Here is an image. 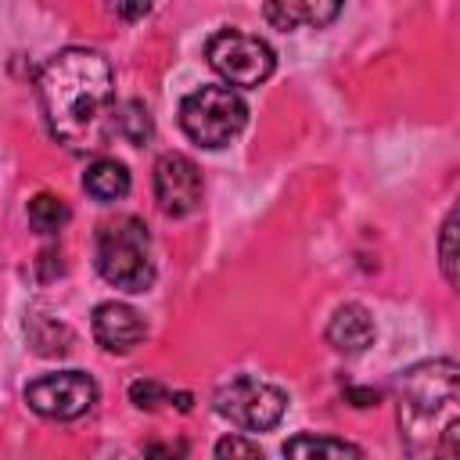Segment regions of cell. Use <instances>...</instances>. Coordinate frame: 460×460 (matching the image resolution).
<instances>
[{"label":"cell","mask_w":460,"mask_h":460,"mask_svg":"<svg viewBox=\"0 0 460 460\" xmlns=\"http://www.w3.org/2000/svg\"><path fill=\"white\" fill-rule=\"evenodd\" d=\"M36 86L47 129L68 151H93L115 133V75L101 50H58L43 65Z\"/></svg>","instance_id":"obj_1"},{"label":"cell","mask_w":460,"mask_h":460,"mask_svg":"<svg viewBox=\"0 0 460 460\" xmlns=\"http://www.w3.org/2000/svg\"><path fill=\"white\" fill-rule=\"evenodd\" d=\"M456 381L460 370L453 359H428L399 374V428L417 442H431V428L456 417Z\"/></svg>","instance_id":"obj_2"},{"label":"cell","mask_w":460,"mask_h":460,"mask_svg":"<svg viewBox=\"0 0 460 460\" xmlns=\"http://www.w3.org/2000/svg\"><path fill=\"white\" fill-rule=\"evenodd\" d=\"M93 266L97 273L126 291L144 295L155 284V244L147 234V223L137 216H115L97 226L93 237Z\"/></svg>","instance_id":"obj_3"},{"label":"cell","mask_w":460,"mask_h":460,"mask_svg":"<svg viewBox=\"0 0 460 460\" xmlns=\"http://www.w3.org/2000/svg\"><path fill=\"white\" fill-rule=\"evenodd\" d=\"M248 126V104L230 86H198L180 101V129L198 147H226Z\"/></svg>","instance_id":"obj_4"},{"label":"cell","mask_w":460,"mask_h":460,"mask_svg":"<svg viewBox=\"0 0 460 460\" xmlns=\"http://www.w3.org/2000/svg\"><path fill=\"white\" fill-rule=\"evenodd\" d=\"M212 410L244 431H273L288 413V392L262 377L241 374L216 388Z\"/></svg>","instance_id":"obj_5"},{"label":"cell","mask_w":460,"mask_h":460,"mask_svg":"<svg viewBox=\"0 0 460 460\" xmlns=\"http://www.w3.org/2000/svg\"><path fill=\"white\" fill-rule=\"evenodd\" d=\"M205 58H208L212 72L230 83V90L234 86H244V90L262 86L277 68L273 47L266 40L252 36V32H241V29L212 32L208 43H205Z\"/></svg>","instance_id":"obj_6"},{"label":"cell","mask_w":460,"mask_h":460,"mask_svg":"<svg viewBox=\"0 0 460 460\" xmlns=\"http://www.w3.org/2000/svg\"><path fill=\"white\" fill-rule=\"evenodd\" d=\"M25 402L47 420H75L93 410L97 381L83 370H54L25 385Z\"/></svg>","instance_id":"obj_7"},{"label":"cell","mask_w":460,"mask_h":460,"mask_svg":"<svg viewBox=\"0 0 460 460\" xmlns=\"http://www.w3.org/2000/svg\"><path fill=\"white\" fill-rule=\"evenodd\" d=\"M201 169L180 155V151H165L155 162V201L169 219H183L190 212H198L201 205Z\"/></svg>","instance_id":"obj_8"},{"label":"cell","mask_w":460,"mask_h":460,"mask_svg":"<svg viewBox=\"0 0 460 460\" xmlns=\"http://www.w3.org/2000/svg\"><path fill=\"white\" fill-rule=\"evenodd\" d=\"M90 327H93L97 345H101L104 352H115V356L133 352V349L147 338L144 316H140L133 305H126V302H101V305L93 309Z\"/></svg>","instance_id":"obj_9"},{"label":"cell","mask_w":460,"mask_h":460,"mask_svg":"<svg viewBox=\"0 0 460 460\" xmlns=\"http://www.w3.org/2000/svg\"><path fill=\"white\" fill-rule=\"evenodd\" d=\"M374 338H377L374 316H370V309L359 305V302H341V305L331 313V320H327V341H331V349H338V352H345V356L367 352V349L374 345Z\"/></svg>","instance_id":"obj_10"},{"label":"cell","mask_w":460,"mask_h":460,"mask_svg":"<svg viewBox=\"0 0 460 460\" xmlns=\"http://www.w3.org/2000/svg\"><path fill=\"white\" fill-rule=\"evenodd\" d=\"M266 22L277 25V29H323L331 25L338 14H341V4H331V0H280V4H266L262 7Z\"/></svg>","instance_id":"obj_11"},{"label":"cell","mask_w":460,"mask_h":460,"mask_svg":"<svg viewBox=\"0 0 460 460\" xmlns=\"http://www.w3.org/2000/svg\"><path fill=\"white\" fill-rule=\"evenodd\" d=\"M129 183H133L129 180V169L119 158H93L86 165V172H83V190L93 201H101V205H111V201L126 198L129 194Z\"/></svg>","instance_id":"obj_12"},{"label":"cell","mask_w":460,"mask_h":460,"mask_svg":"<svg viewBox=\"0 0 460 460\" xmlns=\"http://www.w3.org/2000/svg\"><path fill=\"white\" fill-rule=\"evenodd\" d=\"M284 460H363V449L334 435H291L284 442Z\"/></svg>","instance_id":"obj_13"},{"label":"cell","mask_w":460,"mask_h":460,"mask_svg":"<svg viewBox=\"0 0 460 460\" xmlns=\"http://www.w3.org/2000/svg\"><path fill=\"white\" fill-rule=\"evenodd\" d=\"M25 216H29V226H32L36 234H58V230L72 219V208L65 205V198L50 194V190H40V194L29 198Z\"/></svg>","instance_id":"obj_14"},{"label":"cell","mask_w":460,"mask_h":460,"mask_svg":"<svg viewBox=\"0 0 460 460\" xmlns=\"http://www.w3.org/2000/svg\"><path fill=\"white\" fill-rule=\"evenodd\" d=\"M115 133L126 137L133 147L147 144L151 133H155V122H151L147 104H144V101H122V104L115 108Z\"/></svg>","instance_id":"obj_15"},{"label":"cell","mask_w":460,"mask_h":460,"mask_svg":"<svg viewBox=\"0 0 460 460\" xmlns=\"http://www.w3.org/2000/svg\"><path fill=\"white\" fill-rule=\"evenodd\" d=\"M129 402L137 410H158L162 402H176V410H190V392H172L151 377H140L129 385Z\"/></svg>","instance_id":"obj_16"},{"label":"cell","mask_w":460,"mask_h":460,"mask_svg":"<svg viewBox=\"0 0 460 460\" xmlns=\"http://www.w3.org/2000/svg\"><path fill=\"white\" fill-rule=\"evenodd\" d=\"M453 241H456V208L446 212L442 230H438V262H442L446 284H456V248H453Z\"/></svg>","instance_id":"obj_17"},{"label":"cell","mask_w":460,"mask_h":460,"mask_svg":"<svg viewBox=\"0 0 460 460\" xmlns=\"http://www.w3.org/2000/svg\"><path fill=\"white\" fill-rule=\"evenodd\" d=\"M212 460H266L262 449L244 435H223L212 449Z\"/></svg>","instance_id":"obj_18"},{"label":"cell","mask_w":460,"mask_h":460,"mask_svg":"<svg viewBox=\"0 0 460 460\" xmlns=\"http://www.w3.org/2000/svg\"><path fill=\"white\" fill-rule=\"evenodd\" d=\"M431 453H435V460H460V417L449 420V424L438 431Z\"/></svg>","instance_id":"obj_19"},{"label":"cell","mask_w":460,"mask_h":460,"mask_svg":"<svg viewBox=\"0 0 460 460\" xmlns=\"http://www.w3.org/2000/svg\"><path fill=\"white\" fill-rule=\"evenodd\" d=\"M187 456V442L176 438V442H151L144 449V460H183Z\"/></svg>","instance_id":"obj_20"},{"label":"cell","mask_w":460,"mask_h":460,"mask_svg":"<svg viewBox=\"0 0 460 460\" xmlns=\"http://www.w3.org/2000/svg\"><path fill=\"white\" fill-rule=\"evenodd\" d=\"M111 11H115L119 18H144V14L151 11V4H133V7H126V4H115Z\"/></svg>","instance_id":"obj_21"}]
</instances>
